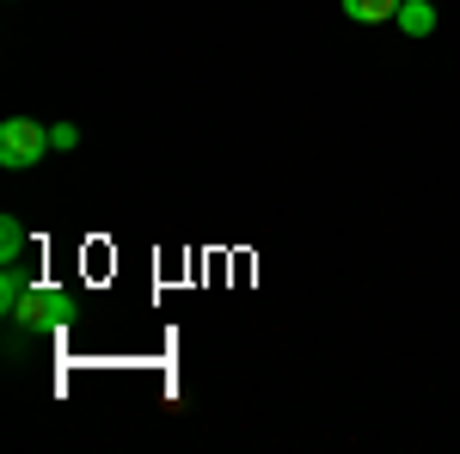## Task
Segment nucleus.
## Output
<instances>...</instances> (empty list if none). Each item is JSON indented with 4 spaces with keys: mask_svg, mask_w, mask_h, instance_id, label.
<instances>
[{
    "mask_svg": "<svg viewBox=\"0 0 460 454\" xmlns=\"http://www.w3.org/2000/svg\"><path fill=\"white\" fill-rule=\"evenodd\" d=\"M393 25H399L405 37H429V31H436V0H405Z\"/></svg>",
    "mask_w": 460,
    "mask_h": 454,
    "instance_id": "2",
    "label": "nucleus"
},
{
    "mask_svg": "<svg viewBox=\"0 0 460 454\" xmlns=\"http://www.w3.org/2000/svg\"><path fill=\"white\" fill-rule=\"evenodd\" d=\"M338 6H344V19H356V25H381V19H399L405 0H338Z\"/></svg>",
    "mask_w": 460,
    "mask_h": 454,
    "instance_id": "3",
    "label": "nucleus"
},
{
    "mask_svg": "<svg viewBox=\"0 0 460 454\" xmlns=\"http://www.w3.org/2000/svg\"><path fill=\"white\" fill-rule=\"evenodd\" d=\"M49 147H56V141H49L43 123H31V117H6V129H0V166H6V173H25V166H37Z\"/></svg>",
    "mask_w": 460,
    "mask_h": 454,
    "instance_id": "1",
    "label": "nucleus"
},
{
    "mask_svg": "<svg viewBox=\"0 0 460 454\" xmlns=\"http://www.w3.org/2000/svg\"><path fill=\"white\" fill-rule=\"evenodd\" d=\"M49 141H56V154H68V147H80V129L74 123H49Z\"/></svg>",
    "mask_w": 460,
    "mask_h": 454,
    "instance_id": "4",
    "label": "nucleus"
}]
</instances>
